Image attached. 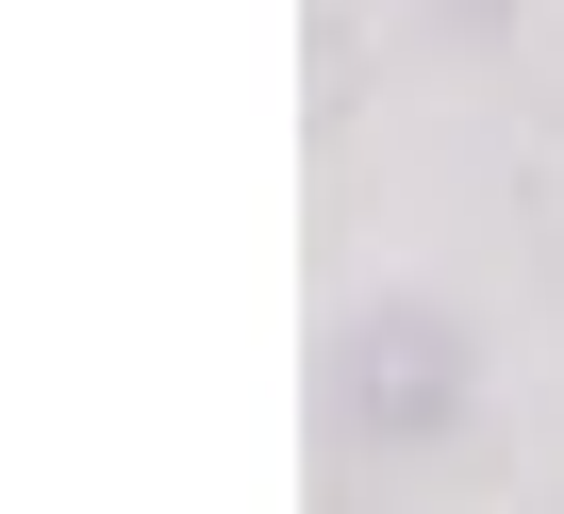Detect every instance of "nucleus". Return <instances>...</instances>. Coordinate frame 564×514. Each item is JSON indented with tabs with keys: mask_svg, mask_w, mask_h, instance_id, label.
<instances>
[{
	"mask_svg": "<svg viewBox=\"0 0 564 514\" xmlns=\"http://www.w3.org/2000/svg\"><path fill=\"white\" fill-rule=\"evenodd\" d=\"M465 415H481V332H465L448 299H349V316H333V349H316V431H333L349 464H432V448H465Z\"/></svg>",
	"mask_w": 564,
	"mask_h": 514,
	"instance_id": "f257e3e1",
	"label": "nucleus"
},
{
	"mask_svg": "<svg viewBox=\"0 0 564 514\" xmlns=\"http://www.w3.org/2000/svg\"><path fill=\"white\" fill-rule=\"evenodd\" d=\"M432 18H448V34H514V0H432Z\"/></svg>",
	"mask_w": 564,
	"mask_h": 514,
	"instance_id": "f03ea898",
	"label": "nucleus"
}]
</instances>
